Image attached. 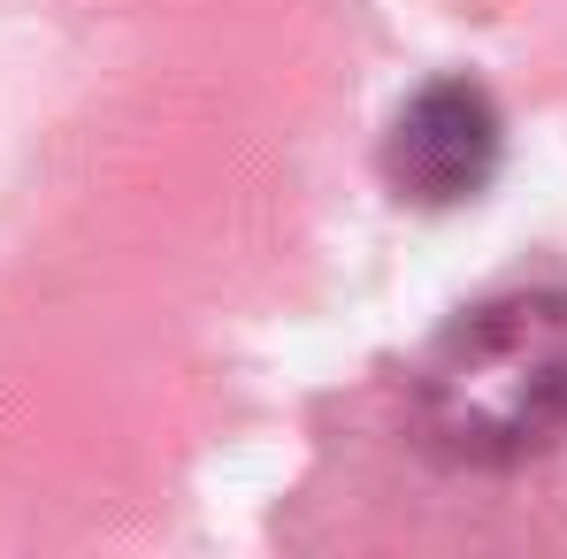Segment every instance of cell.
<instances>
[{"label": "cell", "mask_w": 567, "mask_h": 559, "mask_svg": "<svg viewBox=\"0 0 567 559\" xmlns=\"http://www.w3.org/2000/svg\"><path fill=\"white\" fill-rule=\"evenodd\" d=\"M414 422L461 467H514L567 429V291H498L437 330L414 369Z\"/></svg>", "instance_id": "1"}, {"label": "cell", "mask_w": 567, "mask_h": 559, "mask_svg": "<svg viewBox=\"0 0 567 559\" xmlns=\"http://www.w3.org/2000/svg\"><path fill=\"white\" fill-rule=\"evenodd\" d=\"M506 123L475 77H437L406 100L383 131V185L414 207H461L498 177Z\"/></svg>", "instance_id": "2"}]
</instances>
